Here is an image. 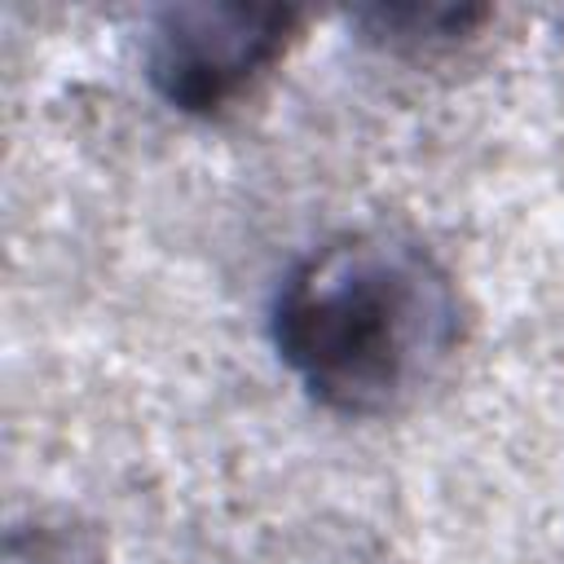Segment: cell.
I'll return each mask as SVG.
<instances>
[{
  "label": "cell",
  "mask_w": 564,
  "mask_h": 564,
  "mask_svg": "<svg viewBox=\"0 0 564 564\" xmlns=\"http://www.w3.org/2000/svg\"><path fill=\"white\" fill-rule=\"evenodd\" d=\"M366 40L392 53H441L476 35L485 22V9H458V4H379L357 13Z\"/></svg>",
  "instance_id": "3957f363"
},
{
  "label": "cell",
  "mask_w": 564,
  "mask_h": 564,
  "mask_svg": "<svg viewBox=\"0 0 564 564\" xmlns=\"http://www.w3.org/2000/svg\"><path fill=\"white\" fill-rule=\"evenodd\" d=\"M449 269L414 238L352 229L300 256L269 304V344L330 414L379 419L410 405L458 352Z\"/></svg>",
  "instance_id": "6da1fadb"
},
{
  "label": "cell",
  "mask_w": 564,
  "mask_h": 564,
  "mask_svg": "<svg viewBox=\"0 0 564 564\" xmlns=\"http://www.w3.org/2000/svg\"><path fill=\"white\" fill-rule=\"evenodd\" d=\"M300 40V13L247 0H189L154 13L145 79L181 115L216 119L256 93Z\"/></svg>",
  "instance_id": "7a4b0ae2"
},
{
  "label": "cell",
  "mask_w": 564,
  "mask_h": 564,
  "mask_svg": "<svg viewBox=\"0 0 564 564\" xmlns=\"http://www.w3.org/2000/svg\"><path fill=\"white\" fill-rule=\"evenodd\" d=\"M9 564H101V555L79 529L40 520L9 538Z\"/></svg>",
  "instance_id": "277c9868"
}]
</instances>
